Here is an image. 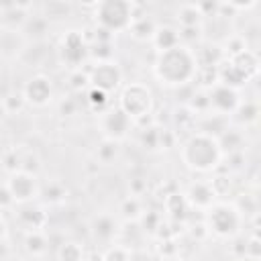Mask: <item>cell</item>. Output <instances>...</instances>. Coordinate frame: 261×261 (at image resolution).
Masks as SVG:
<instances>
[{"instance_id":"obj_54","label":"cell","mask_w":261,"mask_h":261,"mask_svg":"<svg viewBox=\"0 0 261 261\" xmlns=\"http://www.w3.org/2000/svg\"><path fill=\"white\" fill-rule=\"evenodd\" d=\"M230 4L234 6V10H247V8H255V2H237V0H230Z\"/></svg>"},{"instance_id":"obj_18","label":"cell","mask_w":261,"mask_h":261,"mask_svg":"<svg viewBox=\"0 0 261 261\" xmlns=\"http://www.w3.org/2000/svg\"><path fill=\"white\" fill-rule=\"evenodd\" d=\"M173 124H175V135H179V133H186L188 137L190 135H194L196 130V114L186 106V104H181V106H177L175 110H173Z\"/></svg>"},{"instance_id":"obj_58","label":"cell","mask_w":261,"mask_h":261,"mask_svg":"<svg viewBox=\"0 0 261 261\" xmlns=\"http://www.w3.org/2000/svg\"><path fill=\"white\" fill-rule=\"evenodd\" d=\"M257 77H259V80H261V67H259V75H257Z\"/></svg>"},{"instance_id":"obj_13","label":"cell","mask_w":261,"mask_h":261,"mask_svg":"<svg viewBox=\"0 0 261 261\" xmlns=\"http://www.w3.org/2000/svg\"><path fill=\"white\" fill-rule=\"evenodd\" d=\"M16 220L18 224L27 230V232H43V228L47 226V212L41 206L35 204H24L18 212H16Z\"/></svg>"},{"instance_id":"obj_31","label":"cell","mask_w":261,"mask_h":261,"mask_svg":"<svg viewBox=\"0 0 261 261\" xmlns=\"http://www.w3.org/2000/svg\"><path fill=\"white\" fill-rule=\"evenodd\" d=\"M194 114H204V112H210L212 110V106H210V94H208V90H196L194 94H192V98H190V102L186 104Z\"/></svg>"},{"instance_id":"obj_39","label":"cell","mask_w":261,"mask_h":261,"mask_svg":"<svg viewBox=\"0 0 261 261\" xmlns=\"http://www.w3.org/2000/svg\"><path fill=\"white\" fill-rule=\"evenodd\" d=\"M90 55L96 59V63L112 61V43H92L90 45Z\"/></svg>"},{"instance_id":"obj_7","label":"cell","mask_w":261,"mask_h":261,"mask_svg":"<svg viewBox=\"0 0 261 261\" xmlns=\"http://www.w3.org/2000/svg\"><path fill=\"white\" fill-rule=\"evenodd\" d=\"M90 86L100 88L104 92H114L120 82H122V71L114 61H104V63H94L90 69Z\"/></svg>"},{"instance_id":"obj_40","label":"cell","mask_w":261,"mask_h":261,"mask_svg":"<svg viewBox=\"0 0 261 261\" xmlns=\"http://www.w3.org/2000/svg\"><path fill=\"white\" fill-rule=\"evenodd\" d=\"M159 141H161V128L151 126V128L141 130V145L145 149H157L159 147Z\"/></svg>"},{"instance_id":"obj_26","label":"cell","mask_w":261,"mask_h":261,"mask_svg":"<svg viewBox=\"0 0 261 261\" xmlns=\"http://www.w3.org/2000/svg\"><path fill=\"white\" fill-rule=\"evenodd\" d=\"M27 98L20 90H12V92H6L4 98H2V108H4V114L12 116V114H20L27 106Z\"/></svg>"},{"instance_id":"obj_16","label":"cell","mask_w":261,"mask_h":261,"mask_svg":"<svg viewBox=\"0 0 261 261\" xmlns=\"http://www.w3.org/2000/svg\"><path fill=\"white\" fill-rule=\"evenodd\" d=\"M198 67H220V63L226 61V53L222 45L216 43H206L196 51Z\"/></svg>"},{"instance_id":"obj_11","label":"cell","mask_w":261,"mask_h":261,"mask_svg":"<svg viewBox=\"0 0 261 261\" xmlns=\"http://www.w3.org/2000/svg\"><path fill=\"white\" fill-rule=\"evenodd\" d=\"M22 94H24L29 104H33V106H47L51 102V98H53L51 80L47 75H43V73H37V75H33L24 84Z\"/></svg>"},{"instance_id":"obj_27","label":"cell","mask_w":261,"mask_h":261,"mask_svg":"<svg viewBox=\"0 0 261 261\" xmlns=\"http://www.w3.org/2000/svg\"><path fill=\"white\" fill-rule=\"evenodd\" d=\"M55 261H84V249L75 241H63L55 251Z\"/></svg>"},{"instance_id":"obj_50","label":"cell","mask_w":261,"mask_h":261,"mask_svg":"<svg viewBox=\"0 0 261 261\" xmlns=\"http://www.w3.org/2000/svg\"><path fill=\"white\" fill-rule=\"evenodd\" d=\"M128 188H130V196H143L145 194V190H147V181L143 179V177H135V179H130V184H128Z\"/></svg>"},{"instance_id":"obj_43","label":"cell","mask_w":261,"mask_h":261,"mask_svg":"<svg viewBox=\"0 0 261 261\" xmlns=\"http://www.w3.org/2000/svg\"><path fill=\"white\" fill-rule=\"evenodd\" d=\"M210 186H212V190H214L216 196H226V194L230 192V188H232V181H230L228 175H220V173H218V175L212 177Z\"/></svg>"},{"instance_id":"obj_49","label":"cell","mask_w":261,"mask_h":261,"mask_svg":"<svg viewBox=\"0 0 261 261\" xmlns=\"http://www.w3.org/2000/svg\"><path fill=\"white\" fill-rule=\"evenodd\" d=\"M245 259H261V241L259 239H249L247 241V257Z\"/></svg>"},{"instance_id":"obj_23","label":"cell","mask_w":261,"mask_h":261,"mask_svg":"<svg viewBox=\"0 0 261 261\" xmlns=\"http://www.w3.org/2000/svg\"><path fill=\"white\" fill-rule=\"evenodd\" d=\"M259 116H261V106H259L255 100H245V102H241L239 108H237L234 114H232V118H234L237 122H241V124H253V122L259 120Z\"/></svg>"},{"instance_id":"obj_35","label":"cell","mask_w":261,"mask_h":261,"mask_svg":"<svg viewBox=\"0 0 261 261\" xmlns=\"http://www.w3.org/2000/svg\"><path fill=\"white\" fill-rule=\"evenodd\" d=\"M161 222H163V216H161L157 210H149V212H143V214L139 216L141 228H143L145 232H151V234H157Z\"/></svg>"},{"instance_id":"obj_9","label":"cell","mask_w":261,"mask_h":261,"mask_svg":"<svg viewBox=\"0 0 261 261\" xmlns=\"http://www.w3.org/2000/svg\"><path fill=\"white\" fill-rule=\"evenodd\" d=\"M130 126H133V118L126 116L120 108H110L100 118V128L104 133V137L106 139H112V141L124 139L128 135Z\"/></svg>"},{"instance_id":"obj_55","label":"cell","mask_w":261,"mask_h":261,"mask_svg":"<svg viewBox=\"0 0 261 261\" xmlns=\"http://www.w3.org/2000/svg\"><path fill=\"white\" fill-rule=\"evenodd\" d=\"M253 222H255V228H261V212L253 214Z\"/></svg>"},{"instance_id":"obj_46","label":"cell","mask_w":261,"mask_h":261,"mask_svg":"<svg viewBox=\"0 0 261 261\" xmlns=\"http://www.w3.org/2000/svg\"><path fill=\"white\" fill-rule=\"evenodd\" d=\"M234 206H237V210H239V212H247V214H251V216H253L255 212H259V210H257V200H255L251 194L241 196V198L237 200V204H234Z\"/></svg>"},{"instance_id":"obj_51","label":"cell","mask_w":261,"mask_h":261,"mask_svg":"<svg viewBox=\"0 0 261 261\" xmlns=\"http://www.w3.org/2000/svg\"><path fill=\"white\" fill-rule=\"evenodd\" d=\"M159 253H161L163 257H175L177 247L173 245V239H163V243H161V247H159Z\"/></svg>"},{"instance_id":"obj_53","label":"cell","mask_w":261,"mask_h":261,"mask_svg":"<svg viewBox=\"0 0 261 261\" xmlns=\"http://www.w3.org/2000/svg\"><path fill=\"white\" fill-rule=\"evenodd\" d=\"M59 110H61V114H73V112H75V102H73L71 98H65V100L59 104Z\"/></svg>"},{"instance_id":"obj_36","label":"cell","mask_w":261,"mask_h":261,"mask_svg":"<svg viewBox=\"0 0 261 261\" xmlns=\"http://www.w3.org/2000/svg\"><path fill=\"white\" fill-rule=\"evenodd\" d=\"M118 155V141H112V139H104L96 151V157L100 163H110L114 161Z\"/></svg>"},{"instance_id":"obj_12","label":"cell","mask_w":261,"mask_h":261,"mask_svg":"<svg viewBox=\"0 0 261 261\" xmlns=\"http://www.w3.org/2000/svg\"><path fill=\"white\" fill-rule=\"evenodd\" d=\"M29 10H33V2H8L0 6V20L2 29L6 31H18L29 20Z\"/></svg>"},{"instance_id":"obj_14","label":"cell","mask_w":261,"mask_h":261,"mask_svg":"<svg viewBox=\"0 0 261 261\" xmlns=\"http://www.w3.org/2000/svg\"><path fill=\"white\" fill-rule=\"evenodd\" d=\"M186 200L190 206H196L200 210H210L214 206L216 194H214L210 181H194V184H190V188L186 192Z\"/></svg>"},{"instance_id":"obj_57","label":"cell","mask_w":261,"mask_h":261,"mask_svg":"<svg viewBox=\"0 0 261 261\" xmlns=\"http://www.w3.org/2000/svg\"><path fill=\"white\" fill-rule=\"evenodd\" d=\"M161 261H177V259H175V257H163Z\"/></svg>"},{"instance_id":"obj_6","label":"cell","mask_w":261,"mask_h":261,"mask_svg":"<svg viewBox=\"0 0 261 261\" xmlns=\"http://www.w3.org/2000/svg\"><path fill=\"white\" fill-rule=\"evenodd\" d=\"M57 53H59L61 63H65L69 67L80 65L86 59V55L90 53V45L86 41V35L82 31H75V29L63 33L61 35V41H59Z\"/></svg>"},{"instance_id":"obj_33","label":"cell","mask_w":261,"mask_h":261,"mask_svg":"<svg viewBox=\"0 0 261 261\" xmlns=\"http://www.w3.org/2000/svg\"><path fill=\"white\" fill-rule=\"evenodd\" d=\"M71 12V6L67 2H59V0H51V2H45L43 4V16L45 18H65L69 16Z\"/></svg>"},{"instance_id":"obj_20","label":"cell","mask_w":261,"mask_h":261,"mask_svg":"<svg viewBox=\"0 0 261 261\" xmlns=\"http://www.w3.org/2000/svg\"><path fill=\"white\" fill-rule=\"evenodd\" d=\"M165 210L169 212L171 220L175 222H184L186 216H188V200H186V194H179V192H173L165 202H163Z\"/></svg>"},{"instance_id":"obj_22","label":"cell","mask_w":261,"mask_h":261,"mask_svg":"<svg viewBox=\"0 0 261 261\" xmlns=\"http://www.w3.org/2000/svg\"><path fill=\"white\" fill-rule=\"evenodd\" d=\"M175 18L181 27H202L204 14L200 12L198 4H181L175 12Z\"/></svg>"},{"instance_id":"obj_38","label":"cell","mask_w":261,"mask_h":261,"mask_svg":"<svg viewBox=\"0 0 261 261\" xmlns=\"http://www.w3.org/2000/svg\"><path fill=\"white\" fill-rule=\"evenodd\" d=\"M20 163H22V157L16 153V149H6V151L2 153V169H4L8 175L20 171Z\"/></svg>"},{"instance_id":"obj_19","label":"cell","mask_w":261,"mask_h":261,"mask_svg":"<svg viewBox=\"0 0 261 261\" xmlns=\"http://www.w3.org/2000/svg\"><path fill=\"white\" fill-rule=\"evenodd\" d=\"M216 139H218V145H220V149H222V155H224V153H228V155L241 153L243 147H245V137H243V133L237 130V128H226V130H224L220 137H216Z\"/></svg>"},{"instance_id":"obj_34","label":"cell","mask_w":261,"mask_h":261,"mask_svg":"<svg viewBox=\"0 0 261 261\" xmlns=\"http://www.w3.org/2000/svg\"><path fill=\"white\" fill-rule=\"evenodd\" d=\"M86 100H88V104H90L96 112H102V110L108 106V92L90 86V88L86 90Z\"/></svg>"},{"instance_id":"obj_42","label":"cell","mask_w":261,"mask_h":261,"mask_svg":"<svg viewBox=\"0 0 261 261\" xmlns=\"http://www.w3.org/2000/svg\"><path fill=\"white\" fill-rule=\"evenodd\" d=\"M120 210L124 212L126 218H137V216H141V200L137 196H128L126 200H122Z\"/></svg>"},{"instance_id":"obj_32","label":"cell","mask_w":261,"mask_h":261,"mask_svg":"<svg viewBox=\"0 0 261 261\" xmlns=\"http://www.w3.org/2000/svg\"><path fill=\"white\" fill-rule=\"evenodd\" d=\"M45 202H49V204H59V202H63L65 200V188H63V184H59V181H49L47 186H43L41 188V194H39Z\"/></svg>"},{"instance_id":"obj_8","label":"cell","mask_w":261,"mask_h":261,"mask_svg":"<svg viewBox=\"0 0 261 261\" xmlns=\"http://www.w3.org/2000/svg\"><path fill=\"white\" fill-rule=\"evenodd\" d=\"M4 184L12 192L16 204H27L41 194V188L37 184V175L27 173V171H16V173L8 175V179Z\"/></svg>"},{"instance_id":"obj_52","label":"cell","mask_w":261,"mask_h":261,"mask_svg":"<svg viewBox=\"0 0 261 261\" xmlns=\"http://www.w3.org/2000/svg\"><path fill=\"white\" fill-rule=\"evenodd\" d=\"M0 202H2V210H4V212H6V210L12 206V204H16V202H14L12 192L8 190V186H6V184L2 186V198H0Z\"/></svg>"},{"instance_id":"obj_37","label":"cell","mask_w":261,"mask_h":261,"mask_svg":"<svg viewBox=\"0 0 261 261\" xmlns=\"http://www.w3.org/2000/svg\"><path fill=\"white\" fill-rule=\"evenodd\" d=\"M224 53H226V59L228 57H234V55H239V53H243V51H247L249 47H247V39H245V35H228V39L224 41Z\"/></svg>"},{"instance_id":"obj_17","label":"cell","mask_w":261,"mask_h":261,"mask_svg":"<svg viewBox=\"0 0 261 261\" xmlns=\"http://www.w3.org/2000/svg\"><path fill=\"white\" fill-rule=\"evenodd\" d=\"M151 43H153V47L157 49V53L175 49L177 45H181L179 29H173V27H157V31H155Z\"/></svg>"},{"instance_id":"obj_21","label":"cell","mask_w":261,"mask_h":261,"mask_svg":"<svg viewBox=\"0 0 261 261\" xmlns=\"http://www.w3.org/2000/svg\"><path fill=\"white\" fill-rule=\"evenodd\" d=\"M157 31V24L151 16H143V18H137L133 20L128 33L135 41H153V35Z\"/></svg>"},{"instance_id":"obj_29","label":"cell","mask_w":261,"mask_h":261,"mask_svg":"<svg viewBox=\"0 0 261 261\" xmlns=\"http://www.w3.org/2000/svg\"><path fill=\"white\" fill-rule=\"evenodd\" d=\"M24 249L33 255V257H43L49 249V241L45 237V232H27L24 237Z\"/></svg>"},{"instance_id":"obj_1","label":"cell","mask_w":261,"mask_h":261,"mask_svg":"<svg viewBox=\"0 0 261 261\" xmlns=\"http://www.w3.org/2000/svg\"><path fill=\"white\" fill-rule=\"evenodd\" d=\"M153 71H155V77L165 86L179 88V86L192 84L198 71L196 51L190 45H177L175 49L157 53Z\"/></svg>"},{"instance_id":"obj_47","label":"cell","mask_w":261,"mask_h":261,"mask_svg":"<svg viewBox=\"0 0 261 261\" xmlns=\"http://www.w3.org/2000/svg\"><path fill=\"white\" fill-rule=\"evenodd\" d=\"M39 167H41V163H39V157H37L35 153H27V155H22L20 171H27V173H33V175H37Z\"/></svg>"},{"instance_id":"obj_48","label":"cell","mask_w":261,"mask_h":261,"mask_svg":"<svg viewBox=\"0 0 261 261\" xmlns=\"http://www.w3.org/2000/svg\"><path fill=\"white\" fill-rule=\"evenodd\" d=\"M175 141H177L175 130L161 128V141H159V147H161V149H171V147H175Z\"/></svg>"},{"instance_id":"obj_4","label":"cell","mask_w":261,"mask_h":261,"mask_svg":"<svg viewBox=\"0 0 261 261\" xmlns=\"http://www.w3.org/2000/svg\"><path fill=\"white\" fill-rule=\"evenodd\" d=\"M118 108L130 116L133 120H139L147 114H151L153 110V94L151 90L141 84V82H133V84H126L120 92V98H118Z\"/></svg>"},{"instance_id":"obj_24","label":"cell","mask_w":261,"mask_h":261,"mask_svg":"<svg viewBox=\"0 0 261 261\" xmlns=\"http://www.w3.org/2000/svg\"><path fill=\"white\" fill-rule=\"evenodd\" d=\"M92 232H94V237L100 239V241H110V239H114V234H116V222H114V218L108 216V214L96 216L94 222H92Z\"/></svg>"},{"instance_id":"obj_25","label":"cell","mask_w":261,"mask_h":261,"mask_svg":"<svg viewBox=\"0 0 261 261\" xmlns=\"http://www.w3.org/2000/svg\"><path fill=\"white\" fill-rule=\"evenodd\" d=\"M218 73H220V84H224V86H228V88H234V90L243 88V86L249 82L243 73H239V71L232 67V63H230L228 59H226L224 63H220Z\"/></svg>"},{"instance_id":"obj_28","label":"cell","mask_w":261,"mask_h":261,"mask_svg":"<svg viewBox=\"0 0 261 261\" xmlns=\"http://www.w3.org/2000/svg\"><path fill=\"white\" fill-rule=\"evenodd\" d=\"M22 35L24 37H33V39H41L45 37V33L49 31V18H45L43 14H35V16H29V20L24 22L22 27Z\"/></svg>"},{"instance_id":"obj_45","label":"cell","mask_w":261,"mask_h":261,"mask_svg":"<svg viewBox=\"0 0 261 261\" xmlns=\"http://www.w3.org/2000/svg\"><path fill=\"white\" fill-rule=\"evenodd\" d=\"M179 39H181V45H188V43H198L202 39V27H181L179 29Z\"/></svg>"},{"instance_id":"obj_2","label":"cell","mask_w":261,"mask_h":261,"mask_svg":"<svg viewBox=\"0 0 261 261\" xmlns=\"http://www.w3.org/2000/svg\"><path fill=\"white\" fill-rule=\"evenodd\" d=\"M181 161L194 169V171H212L220 165L222 159V149L218 145V139L214 135L196 130L194 135H190L186 139V143L181 145Z\"/></svg>"},{"instance_id":"obj_44","label":"cell","mask_w":261,"mask_h":261,"mask_svg":"<svg viewBox=\"0 0 261 261\" xmlns=\"http://www.w3.org/2000/svg\"><path fill=\"white\" fill-rule=\"evenodd\" d=\"M130 259V251L124 245H114L104 253V261H128Z\"/></svg>"},{"instance_id":"obj_5","label":"cell","mask_w":261,"mask_h":261,"mask_svg":"<svg viewBox=\"0 0 261 261\" xmlns=\"http://www.w3.org/2000/svg\"><path fill=\"white\" fill-rule=\"evenodd\" d=\"M208 230L222 239H232L241 228V212L234 204H214L208 210Z\"/></svg>"},{"instance_id":"obj_59","label":"cell","mask_w":261,"mask_h":261,"mask_svg":"<svg viewBox=\"0 0 261 261\" xmlns=\"http://www.w3.org/2000/svg\"><path fill=\"white\" fill-rule=\"evenodd\" d=\"M239 261H247V259H239Z\"/></svg>"},{"instance_id":"obj_3","label":"cell","mask_w":261,"mask_h":261,"mask_svg":"<svg viewBox=\"0 0 261 261\" xmlns=\"http://www.w3.org/2000/svg\"><path fill=\"white\" fill-rule=\"evenodd\" d=\"M94 16L98 20V27L110 31V33H118V31H128L133 20H135V12H133V2L126 0H102L98 2Z\"/></svg>"},{"instance_id":"obj_10","label":"cell","mask_w":261,"mask_h":261,"mask_svg":"<svg viewBox=\"0 0 261 261\" xmlns=\"http://www.w3.org/2000/svg\"><path fill=\"white\" fill-rule=\"evenodd\" d=\"M210 94V106L214 110V114H234V110L239 108L241 104V98H239V92L234 88H228L224 84H218L214 86L212 90H208Z\"/></svg>"},{"instance_id":"obj_56","label":"cell","mask_w":261,"mask_h":261,"mask_svg":"<svg viewBox=\"0 0 261 261\" xmlns=\"http://www.w3.org/2000/svg\"><path fill=\"white\" fill-rule=\"evenodd\" d=\"M253 237H255V239H259V241H261V228H255V234H253Z\"/></svg>"},{"instance_id":"obj_41","label":"cell","mask_w":261,"mask_h":261,"mask_svg":"<svg viewBox=\"0 0 261 261\" xmlns=\"http://www.w3.org/2000/svg\"><path fill=\"white\" fill-rule=\"evenodd\" d=\"M69 86L71 90H88L90 88V73L88 71H82V69H73L71 75H69Z\"/></svg>"},{"instance_id":"obj_15","label":"cell","mask_w":261,"mask_h":261,"mask_svg":"<svg viewBox=\"0 0 261 261\" xmlns=\"http://www.w3.org/2000/svg\"><path fill=\"white\" fill-rule=\"evenodd\" d=\"M228 61H230L232 67H234L239 73H243L247 80H253L255 75H259L261 59H259V55H257L255 51H251V49H247V51H243V53H239V55H234V57H228Z\"/></svg>"},{"instance_id":"obj_30","label":"cell","mask_w":261,"mask_h":261,"mask_svg":"<svg viewBox=\"0 0 261 261\" xmlns=\"http://www.w3.org/2000/svg\"><path fill=\"white\" fill-rule=\"evenodd\" d=\"M194 82H198L200 90H212L214 86H218V84H220L218 67H198Z\"/></svg>"}]
</instances>
